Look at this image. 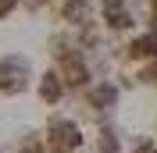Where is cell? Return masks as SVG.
Masks as SVG:
<instances>
[{"label":"cell","instance_id":"obj_5","mask_svg":"<svg viewBox=\"0 0 157 153\" xmlns=\"http://www.w3.org/2000/svg\"><path fill=\"white\" fill-rule=\"evenodd\" d=\"M86 14H89V0H64V7H61V18L71 25H82Z\"/></svg>","mask_w":157,"mask_h":153},{"label":"cell","instance_id":"obj_6","mask_svg":"<svg viewBox=\"0 0 157 153\" xmlns=\"http://www.w3.org/2000/svg\"><path fill=\"white\" fill-rule=\"evenodd\" d=\"M121 150V143H118L114 132H100V153H118Z\"/></svg>","mask_w":157,"mask_h":153},{"label":"cell","instance_id":"obj_3","mask_svg":"<svg viewBox=\"0 0 157 153\" xmlns=\"http://www.w3.org/2000/svg\"><path fill=\"white\" fill-rule=\"evenodd\" d=\"M86 100H89L93 110H111V107L118 103V89L111 86V82H97V86L86 93Z\"/></svg>","mask_w":157,"mask_h":153},{"label":"cell","instance_id":"obj_7","mask_svg":"<svg viewBox=\"0 0 157 153\" xmlns=\"http://www.w3.org/2000/svg\"><path fill=\"white\" fill-rule=\"evenodd\" d=\"M143 82H157V57L147 61V68H143Z\"/></svg>","mask_w":157,"mask_h":153},{"label":"cell","instance_id":"obj_2","mask_svg":"<svg viewBox=\"0 0 157 153\" xmlns=\"http://www.w3.org/2000/svg\"><path fill=\"white\" fill-rule=\"evenodd\" d=\"M50 143H54L57 153L78 150V146H82V128H78L75 121H68V118H57V121H50Z\"/></svg>","mask_w":157,"mask_h":153},{"label":"cell","instance_id":"obj_1","mask_svg":"<svg viewBox=\"0 0 157 153\" xmlns=\"http://www.w3.org/2000/svg\"><path fill=\"white\" fill-rule=\"evenodd\" d=\"M25 86H29V61L18 57V54L0 57V93L4 96H18Z\"/></svg>","mask_w":157,"mask_h":153},{"label":"cell","instance_id":"obj_4","mask_svg":"<svg viewBox=\"0 0 157 153\" xmlns=\"http://www.w3.org/2000/svg\"><path fill=\"white\" fill-rule=\"evenodd\" d=\"M39 96H43V103H57L61 96H64V78L57 71H47L43 82H39Z\"/></svg>","mask_w":157,"mask_h":153},{"label":"cell","instance_id":"obj_8","mask_svg":"<svg viewBox=\"0 0 157 153\" xmlns=\"http://www.w3.org/2000/svg\"><path fill=\"white\" fill-rule=\"evenodd\" d=\"M132 153H157V146L150 143V139H139V143H136V150H132Z\"/></svg>","mask_w":157,"mask_h":153},{"label":"cell","instance_id":"obj_9","mask_svg":"<svg viewBox=\"0 0 157 153\" xmlns=\"http://www.w3.org/2000/svg\"><path fill=\"white\" fill-rule=\"evenodd\" d=\"M100 4H104L107 11H121V7H125V0H100Z\"/></svg>","mask_w":157,"mask_h":153}]
</instances>
